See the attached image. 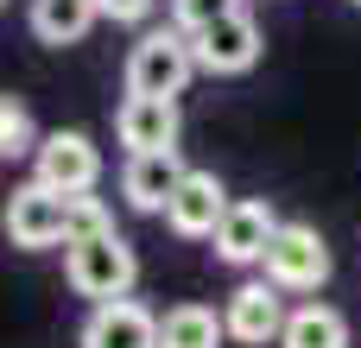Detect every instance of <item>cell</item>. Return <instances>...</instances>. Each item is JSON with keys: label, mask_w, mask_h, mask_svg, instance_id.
<instances>
[{"label": "cell", "mask_w": 361, "mask_h": 348, "mask_svg": "<svg viewBox=\"0 0 361 348\" xmlns=\"http://www.w3.org/2000/svg\"><path fill=\"white\" fill-rule=\"evenodd\" d=\"M95 178H102V152H95L89 133H63V127H57V133L38 139V152H32V184H44V190H57V197H89Z\"/></svg>", "instance_id": "3"}, {"label": "cell", "mask_w": 361, "mask_h": 348, "mask_svg": "<svg viewBox=\"0 0 361 348\" xmlns=\"http://www.w3.org/2000/svg\"><path fill=\"white\" fill-rule=\"evenodd\" d=\"M95 19H102L95 0H32V32H38V44H76Z\"/></svg>", "instance_id": "13"}, {"label": "cell", "mask_w": 361, "mask_h": 348, "mask_svg": "<svg viewBox=\"0 0 361 348\" xmlns=\"http://www.w3.org/2000/svg\"><path fill=\"white\" fill-rule=\"evenodd\" d=\"M190 51H197V70H209V76H241V70H254V57H260V25H254V13L241 6V13H228L222 25L197 32Z\"/></svg>", "instance_id": "6"}, {"label": "cell", "mask_w": 361, "mask_h": 348, "mask_svg": "<svg viewBox=\"0 0 361 348\" xmlns=\"http://www.w3.org/2000/svg\"><path fill=\"white\" fill-rule=\"evenodd\" d=\"M222 323H228V336L247 348H267L286 336V304H279V285H241L235 298H228V311H222Z\"/></svg>", "instance_id": "10"}, {"label": "cell", "mask_w": 361, "mask_h": 348, "mask_svg": "<svg viewBox=\"0 0 361 348\" xmlns=\"http://www.w3.org/2000/svg\"><path fill=\"white\" fill-rule=\"evenodd\" d=\"M6 235L25 254H44V247L70 241V197H57L44 184H19L13 203H6Z\"/></svg>", "instance_id": "5"}, {"label": "cell", "mask_w": 361, "mask_h": 348, "mask_svg": "<svg viewBox=\"0 0 361 348\" xmlns=\"http://www.w3.org/2000/svg\"><path fill=\"white\" fill-rule=\"evenodd\" d=\"M355 6H361V0H355Z\"/></svg>", "instance_id": "20"}, {"label": "cell", "mask_w": 361, "mask_h": 348, "mask_svg": "<svg viewBox=\"0 0 361 348\" xmlns=\"http://www.w3.org/2000/svg\"><path fill=\"white\" fill-rule=\"evenodd\" d=\"M0 152L6 159H25V152H38V139H32V114H25V101H0Z\"/></svg>", "instance_id": "17"}, {"label": "cell", "mask_w": 361, "mask_h": 348, "mask_svg": "<svg viewBox=\"0 0 361 348\" xmlns=\"http://www.w3.org/2000/svg\"><path fill=\"white\" fill-rule=\"evenodd\" d=\"M114 133H121V146L133 159L178 152V101H165V95H127L114 108Z\"/></svg>", "instance_id": "7"}, {"label": "cell", "mask_w": 361, "mask_h": 348, "mask_svg": "<svg viewBox=\"0 0 361 348\" xmlns=\"http://www.w3.org/2000/svg\"><path fill=\"white\" fill-rule=\"evenodd\" d=\"M133 273H140V260H133V247L121 235H95V241L63 247V279L76 285V298L114 304V298L133 292Z\"/></svg>", "instance_id": "1"}, {"label": "cell", "mask_w": 361, "mask_h": 348, "mask_svg": "<svg viewBox=\"0 0 361 348\" xmlns=\"http://www.w3.org/2000/svg\"><path fill=\"white\" fill-rule=\"evenodd\" d=\"M82 348H159V317L133 298L95 304L82 323Z\"/></svg>", "instance_id": "11"}, {"label": "cell", "mask_w": 361, "mask_h": 348, "mask_svg": "<svg viewBox=\"0 0 361 348\" xmlns=\"http://www.w3.org/2000/svg\"><path fill=\"white\" fill-rule=\"evenodd\" d=\"M228 209H235V203H228V190H222L216 171H184V184H178L165 222H171V235H184V241H203V235L216 241V228H222Z\"/></svg>", "instance_id": "8"}, {"label": "cell", "mask_w": 361, "mask_h": 348, "mask_svg": "<svg viewBox=\"0 0 361 348\" xmlns=\"http://www.w3.org/2000/svg\"><path fill=\"white\" fill-rule=\"evenodd\" d=\"M228 13H241V0H171V19H178V32H184V38H197V32L222 25Z\"/></svg>", "instance_id": "16"}, {"label": "cell", "mask_w": 361, "mask_h": 348, "mask_svg": "<svg viewBox=\"0 0 361 348\" xmlns=\"http://www.w3.org/2000/svg\"><path fill=\"white\" fill-rule=\"evenodd\" d=\"M228 323L209 311V304H178L159 317V348H222Z\"/></svg>", "instance_id": "14"}, {"label": "cell", "mask_w": 361, "mask_h": 348, "mask_svg": "<svg viewBox=\"0 0 361 348\" xmlns=\"http://www.w3.org/2000/svg\"><path fill=\"white\" fill-rule=\"evenodd\" d=\"M279 348H349V323H343V311H330V304H305V311L286 317Z\"/></svg>", "instance_id": "15"}, {"label": "cell", "mask_w": 361, "mask_h": 348, "mask_svg": "<svg viewBox=\"0 0 361 348\" xmlns=\"http://www.w3.org/2000/svg\"><path fill=\"white\" fill-rule=\"evenodd\" d=\"M95 6H102V19H121V25H133V19L152 13V0H95Z\"/></svg>", "instance_id": "19"}, {"label": "cell", "mask_w": 361, "mask_h": 348, "mask_svg": "<svg viewBox=\"0 0 361 348\" xmlns=\"http://www.w3.org/2000/svg\"><path fill=\"white\" fill-rule=\"evenodd\" d=\"M178 184H184L178 152H146V159H127V171H121V197L133 209H146V216H165L171 197H178Z\"/></svg>", "instance_id": "12"}, {"label": "cell", "mask_w": 361, "mask_h": 348, "mask_svg": "<svg viewBox=\"0 0 361 348\" xmlns=\"http://www.w3.org/2000/svg\"><path fill=\"white\" fill-rule=\"evenodd\" d=\"M190 76H197V51H190V38L178 25L171 32H146L127 51V95H165V101H178Z\"/></svg>", "instance_id": "2"}, {"label": "cell", "mask_w": 361, "mask_h": 348, "mask_svg": "<svg viewBox=\"0 0 361 348\" xmlns=\"http://www.w3.org/2000/svg\"><path fill=\"white\" fill-rule=\"evenodd\" d=\"M260 266H267V285H279V292H317L330 279V247L311 222H286Z\"/></svg>", "instance_id": "4"}, {"label": "cell", "mask_w": 361, "mask_h": 348, "mask_svg": "<svg viewBox=\"0 0 361 348\" xmlns=\"http://www.w3.org/2000/svg\"><path fill=\"white\" fill-rule=\"evenodd\" d=\"M95 235H114V216H108V203H102V197H70V241H63V247H76V241H95Z\"/></svg>", "instance_id": "18"}, {"label": "cell", "mask_w": 361, "mask_h": 348, "mask_svg": "<svg viewBox=\"0 0 361 348\" xmlns=\"http://www.w3.org/2000/svg\"><path fill=\"white\" fill-rule=\"evenodd\" d=\"M286 222L267 209V203H235L228 216H222V228H216V254L228 260V266H254V260H267V247H273V235H279Z\"/></svg>", "instance_id": "9"}]
</instances>
